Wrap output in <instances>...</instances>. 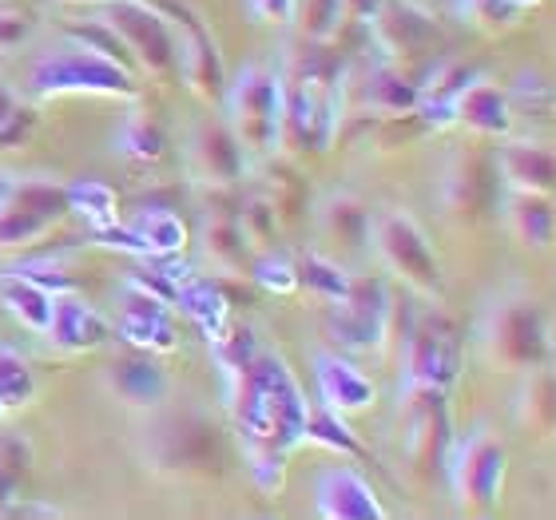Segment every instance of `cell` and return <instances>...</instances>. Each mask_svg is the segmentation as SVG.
Here are the masks:
<instances>
[{"label": "cell", "instance_id": "6da1fadb", "mask_svg": "<svg viewBox=\"0 0 556 520\" xmlns=\"http://www.w3.org/2000/svg\"><path fill=\"white\" fill-rule=\"evenodd\" d=\"M223 385H227V405L239 421L243 449L247 445H263V449L294 453L299 445H306L302 429H306L311 402H306V393H302L287 358L258 350L255 362Z\"/></svg>", "mask_w": 556, "mask_h": 520}, {"label": "cell", "instance_id": "7a4b0ae2", "mask_svg": "<svg viewBox=\"0 0 556 520\" xmlns=\"http://www.w3.org/2000/svg\"><path fill=\"white\" fill-rule=\"evenodd\" d=\"M28 96L48 104L60 96H104V100H136L139 76L108 56H96L84 45L64 40L28 64Z\"/></svg>", "mask_w": 556, "mask_h": 520}, {"label": "cell", "instance_id": "3957f363", "mask_svg": "<svg viewBox=\"0 0 556 520\" xmlns=\"http://www.w3.org/2000/svg\"><path fill=\"white\" fill-rule=\"evenodd\" d=\"M227 128L243 143L251 160H270L278 151V131H282V72L267 64H247L231 84H227Z\"/></svg>", "mask_w": 556, "mask_h": 520}, {"label": "cell", "instance_id": "277c9868", "mask_svg": "<svg viewBox=\"0 0 556 520\" xmlns=\"http://www.w3.org/2000/svg\"><path fill=\"white\" fill-rule=\"evenodd\" d=\"M100 16L128 45L136 72L160 84L179 80V36H175V24L167 21V12L160 4H151V0H104Z\"/></svg>", "mask_w": 556, "mask_h": 520}, {"label": "cell", "instance_id": "5b68a950", "mask_svg": "<svg viewBox=\"0 0 556 520\" xmlns=\"http://www.w3.org/2000/svg\"><path fill=\"white\" fill-rule=\"evenodd\" d=\"M453 497L469 512H493L505 497V477H509V449L493 433H473L457 441L445 461Z\"/></svg>", "mask_w": 556, "mask_h": 520}, {"label": "cell", "instance_id": "8992f818", "mask_svg": "<svg viewBox=\"0 0 556 520\" xmlns=\"http://www.w3.org/2000/svg\"><path fill=\"white\" fill-rule=\"evenodd\" d=\"M402 366H406L402 393H450L453 382H457V373H462V338H457V326L445 314H426L409 330L406 350H402Z\"/></svg>", "mask_w": 556, "mask_h": 520}, {"label": "cell", "instance_id": "52a82bcc", "mask_svg": "<svg viewBox=\"0 0 556 520\" xmlns=\"http://www.w3.org/2000/svg\"><path fill=\"white\" fill-rule=\"evenodd\" d=\"M326 334L346 350H378L394 334V294L386 278H354L346 299L330 302Z\"/></svg>", "mask_w": 556, "mask_h": 520}, {"label": "cell", "instance_id": "ba28073f", "mask_svg": "<svg viewBox=\"0 0 556 520\" xmlns=\"http://www.w3.org/2000/svg\"><path fill=\"white\" fill-rule=\"evenodd\" d=\"M370 239H374V246H378L382 263L390 266L397 278H406L417 294L438 299L441 258H438V251H433V243L426 239V231L417 227L414 215H406V211H382V215L374 219Z\"/></svg>", "mask_w": 556, "mask_h": 520}, {"label": "cell", "instance_id": "9c48e42d", "mask_svg": "<svg viewBox=\"0 0 556 520\" xmlns=\"http://www.w3.org/2000/svg\"><path fill=\"white\" fill-rule=\"evenodd\" d=\"M64 219H68L64 187L48 179H21L0 199V251L45 243Z\"/></svg>", "mask_w": 556, "mask_h": 520}, {"label": "cell", "instance_id": "30bf717a", "mask_svg": "<svg viewBox=\"0 0 556 520\" xmlns=\"http://www.w3.org/2000/svg\"><path fill=\"white\" fill-rule=\"evenodd\" d=\"M489 354L501 370L533 373L548 362V318L536 302H505L489 322Z\"/></svg>", "mask_w": 556, "mask_h": 520}, {"label": "cell", "instance_id": "8fae6325", "mask_svg": "<svg viewBox=\"0 0 556 520\" xmlns=\"http://www.w3.org/2000/svg\"><path fill=\"white\" fill-rule=\"evenodd\" d=\"M163 12L175 16L172 24L175 36H179V80L203 104H219L227 96V68H223V52L215 45V36H211V28L184 4H167Z\"/></svg>", "mask_w": 556, "mask_h": 520}, {"label": "cell", "instance_id": "7c38bea8", "mask_svg": "<svg viewBox=\"0 0 556 520\" xmlns=\"http://www.w3.org/2000/svg\"><path fill=\"white\" fill-rule=\"evenodd\" d=\"M406 457L417 477H438L453 449V417L445 393H406Z\"/></svg>", "mask_w": 556, "mask_h": 520}, {"label": "cell", "instance_id": "4fadbf2b", "mask_svg": "<svg viewBox=\"0 0 556 520\" xmlns=\"http://www.w3.org/2000/svg\"><path fill=\"white\" fill-rule=\"evenodd\" d=\"M370 36L378 52H382V64L429 56L433 45L441 40L438 21L414 0H382L378 16L370 21Z\"/></svg>", "mask_w": 556, "mask_h": 520}, {"label": "cell", "instance_id": "5bb4252c", "mask_svg": "<svg viewBox=\"0 0 556 520\" xmlns=\"http://www.w3.org/2000/svg\"><path fill=\"white\" fill-rule=\"evenodd\" d=\"M247 172H251V155L235 139V131L219 119H203L191 136V175H195V183L227 191V187L243 183Z\"/></svg>", "mask_w": 556, "mask_h": 520}, {"label": "cell", "instance_id": "9a60e30c", "mask_svg": "<svg viewBox=\"0 0 556 520\" xmlns=\"http://www.w3.org/2000/svg\"><path fill=\"white\" fill-rule=\"evenodd\" d=\"M116 330L131 350H143V354H155V358L179 350V326H175L172 306L143 294V290L128 287L124 306H119Z\"/></svg>", "mask_w": 556, "mask_h": 520}, {"label": "cell", "instance_id": "2e32d148", "mask_svg": "<svg viewBox=\"0 0 556 520\" xmlns=\"http://www.w3.org/2000/svg\"><path fill=\"white\" fill-rule=\"evenodd\" d=\"M45 338L60 354L68 358H80V354H92L108 342V322L100 318L92 302L80 299V290H68V294H56L52 299V322H48Z\"/></svg>", "mask_w": 556, "mask_h": 520}, {"label": "cell", "instance_id": "e0dca14e", "mask_svg": "<svg viewBox=\"0 0 556 520\" xmlns=\"http://www.w3.org/2000/svg\"><path fill=\"white\" fill-rule=\"evenodd\" d=\"M314 509L326 520H382L386 509L374 485L362 473L338 465V469H326L318 477V489H314Z\"/></svg>", "mask_w": 556, "mask_h": 520}, {"label": "cell", "instance_id": "ac0fdd59", "mask_svg": "<svg viewBox=\"0 0 556 520\" xmlns=\"http://www.w3.org/2000/svg\"><path fill=\"white\" fill-rule=\"evenodd\" d=\"M497 183L505 191H529V195H553L556 155L541 139H505L497 151Z\"/></svg>", "mask_w": 556, "mask_h": 520}, {"label": "cell", "instance_id": "d6986e66", "mask_svg": "<svg viewBox=\"0 0 556 520\" xmlns=\"http://www.w3.org/2000/svg\"><path fill=\"white\" fill-rule=\"evenodd\" d=\"M314 382H318V402L338 409V414H366L378 402V385L342 354L323 350L314 358Z\"/></svg>", "mask_w": 556, "mask_h": 520}, {"label": "cell", "instance_id": "ffe728a7", "mask_svg": "<svg viewBox=\"0 0 556 520\" xmlns=\"http://www.w3.org/2000/svg\"><path fill=\"white\" fill-rule=\"evenodd\" d=\"M457 124L477 136L489 139H509L517 128V116H513L509 92H501L497 84H489L477 76L462 96H457Z\"/></svg>", "mask_w": 556, "mask_h": 520}, {"label": "cell", "instance_id": "44dd1931", "mask_svg": "<svg viewBox=\"0 0 556 520\" xmlns=\"http://www.w3.org/2000/svg\"><path fill=\"white\" fill-rule=\"evenodd\" d=\"M421 104V84L397 68V64H378L362 80V112L366 116H406Z\"/></svg>", "mask_w": 556, "mask_h": 520}, {"label": "cell", "instance_id": "7402d4cb", "mask_svg": "<svg viewBox=\"0 0 556 520\" xmlns=\"http://www.w3.org/2000/svg\"><path fill=\"white\" fill-rule=\"evenodd\" d=\"M172 310H179L187 322L195 326L199 334L207 338H219L223 326L231 322V299H227V290L215 282V278H199L191 275L184 287L175 290V302Z\"/></svg>", "mask_w": 556, "mask_h": 520}, {"label": "cell", "instance_id": "603a6c76", "mask_svg": "<svg viewBox=\"0 0 556 520\" xmlns=\"http://www.w3.org/2000/svg\"><path fill=\"white\" fill-rule=\"evenodd\" d=\"M160 465L167 469H191V465H215L219 461V445H215V429L195 421V417H175L172 426L160 429Z\"/></svg>", "mask_w": 556, "mask_h": 520}, {"label": "cell", "instance_id": "cb8c5ba5", "mask_svg": "<svg viewBox=\"0 0 556 520\" xmlns=\"http://www.w3.org/2000/svg\"><path fill=\"white\" fill-rule=\"evenodd\" d=\"M112 385H116V393L124 402L139 405V409H151V405H160L163 397H167L172 378H167V370L155 362V354L136 350L131 358L112 366Z\"/></svg>", "mask_w": 556, "mask_h": 520}, {"label": "cell", "instance_id": "d4e9b609", "mask_svg": "<svg viewBox=\"0 0 556 520\" xmlns=\"http://www.w3.org/2000/svg\"><path fill=\"white\" fill-rule=\"evenodd\" d=\"M203 251H207L211 266L219 275H231V278L247 275L251 243H247L239 215H215V219H207V227H203Z\"/></svg>", "mask_w": 556, "mask_h": 520}, {"label": "cell", "instance_id": "484cf974", "mask_svg": "<svg viewBox=\"0 0 556 520\" xmlns=\"http://www.w3.org/2000/svg\"><path fill=\"white\" fill-rule=\"evenodd\" d=\"M505 219L517 243L545 251L553 243V203L548 195H529V191H505Z\"/></svg>", "mask_w": 556, "mask_h": 520}, {"label": "cell", "instance_id": "4316f807", "mask_svg": "<svg viewBox=\"0 0 556 520\" xmlns=\"http://www.w3.org/2000/svg\"><path fill=\"white\" fill-rule=\"evenodd\" d=\"M131 231L139 234V243L148 251V258H167V255H184L187 243H191V231H187L184 215H175L172 207H148L139 211Z\"/></svg>", "mask_w": 556, "mask_h": 520}, {"label": "cell", "instance_id": "83f0119b", "mask_svg": "<svg viewBox=\"0 0 556 520\" xmlns=\"http://www.w3.org/2000/svg\"><path fill=\"white\" fill-rule=\"evenodd\" d=\"M302 437L311 441V445H323V449L338 453V457H350V461H362V457H366V445H362V437L346 421V414H338V409H330V405H323V402L311 405Z\"/></svg>", "mask_w": 556, "mask_h": 520}, {"label": "cell", "instance_id": "f1b7e54d", "mask_svg": "<svg viewBox=\"0 0 556 520\" xmlns=\"http://www.w3.org/2000/svg\"><path fill=\"white\" fill-rule=\"evenodd\" d=\"M52 299H56V294L40 290L36 282H28V278L0 275V306H9L12 318H16L24 330H33V334H45L48 322H52Z\"/></svg>", "mask_w": 556, "mask_h": 520}, {"label": "cell", "instance_id": "f546056e", "mask_svg": "<svg viewBox=\"0 0 556 520\" xmlns=\"http://www.w3.org/2000/svg\"><path fill=\"white\" fill-rule=\"evenodd\" d=\"M489 199H493V175L485 172V163L469 160V155L453 163L450 179H445V203L462 215H473V211L485 207Z\"/></svg>", "mask_w": 556, "mask_h": 520}, {"label": "cell", "instance_id": "4dcf8cb0", "mask_svg": "<svg viewBox=\"0 0 556 520\" xmlns=\"http://www.w3.org/2000/svg\"><path fill=\"white\" fill-rule=\"evenodd\" d=\"M64 199H68V215H80L88 227H108V223H119V195L116 187L104 183V179H76V183L64 187Z\"/></svg>", "mask_w": 556, "mask_h": 520}, {"label": "cell", "instance_id": "1f68e13d", "mask_svg": "<svg viewBox=\"0 0 556 520\" xmlns=\"http://www.w3.org/2000/svg\"><path fill=\"white\" fill-rule=\"evenodd\" d=\"M116 151L131 163H160L163 151H167V139H163V128L148 112L131 107L116 131Z\"/></svg>", "mask_w": 556, "mask_h": 520}, {"label": "cell", "instance_id": "d6a6232c", "mask_svg": "<svg viewBox=\"0 0 556 520\" xmlns=\"http://www.w3.org/2000/svg\"><path fill=\"white\" fill-rule=\"evenodd\" d=\"M323 227L330 239H342L346 246H366L374 231V215L354 195H334L323 203Z\"/></svg>", "mask_w": 556, "mask_h": 520}, {"label": "cell", "instance_id": "836d02e7", "mask_svg": "<svg viewBox=\"0 0 556 520\" xmlns=\"http://www.w3.org/2000/svg\"><path fill=\"white\" fill-rule=\"evenodd\" d=\"M211 354H215V366H219L223 382H231L235 373H243L258 354V334L255 326L247 322H227L219 338H211Z\"/></svg>", "mask_w": 556, "mask_h": 520}, {"label": "cell", "instance_id": "e575fe53", "mask_svg": "<svg viewBox=\"0 0 556 520\" xmlns=\"http://www.w3.org/2000/svg\"><path fill=\"white\" fill-rule=\"evenodd\" d=\"M536 4H541V0H457V9H462L465 21L489 36L517 28L529 12H536Z\"/></svg>", "mask_w": 556, "mask_h": 520}, {"label": "cell", "instance_id": "d590c367", "mask_svg": "<svg viewBox=\"0 0 556 520\" xmlns=\"http://www.w3.org/2000/svg\"><path fill=\"white\" fill-rule=\"evenodd\" d=\"M64 36H68L72 45H84L88 52H96V56L116 60V64H124V68L136 72V60H131L128 45L119 40V33L104 21V16H100V12H96V16H84V21H72L68 28H64Z\"/></svg>", "mask_w": 556, "mask_h": 520}, {"label": "cell", "instance_id": "8d00e7d4", "mask_svg": "<svg viewBox=\"0 0 556 520\" xmlns=\"http://www.w3.org/2000/svg\"><path fill=\"white\" fill-rule=\"evenodd\" d=\"M294 266H299V287H306L323 302H338V299H346L350 294L354 275H350L346 266H338L334 258L311 251V255H302V263H294Z\"/></svg>", "mask_w": 556, "mask_h": 520}, {"label": "cell", "instance_id": "74e56055", "mask_svg": "<svg viewBox=\"0 0 556 520\" xmlns=\"http://www.w3.org/2000/svg\"><path fill=\"white\" fill-rule=\"evenodd\" d=\"M40 385H36V373L28 366L24 354H16L12 346H0V402L4 409H21V405H33Z\"/></svg>", "mask_w": 556, "mask_h": 520}, {"label": "cell", "instance_id": "f35d334b", "mask_svg": "<svg viewBox=\"0 0 556 520\" xmlns=\"http://www.w3.org/2000/svg\"><path fill=\"white\" fill-rule=\"evenodd\" d=\"M294 21L302 24L306 45L326 48L338 33H342L346 9H342V0H299V16H294Z\"/></svg>", "mask_w": 556, "mask_h": 520}, {"label": "cell", "instance_id": "ab89813d", "mask_svg": "<svg viewBox=\"0 0 556 520\" xmlns=\"http://www.w3.org/2000/svg\"><path fill=\"white\" fill-rule=\"evenodd\" d=\"M258 195L275 207V215H278L282 227H294V223L302 219V211H306V183H302L294 172H282V167H278L267 183H263Z\"/></svg>", "mask_w": 556, "mask_h": 520}, {"label": "cell", "instance_id": "60d3db41", "mask_svg": "<svg viewBox=\"0 0 556 520\" xmlns=\"http://www.w3.org/2000/svg\"><path fill=\"white\" fill-rule=\"evenodd\" d=\"M517 414H521V426L533 429L545 437L548 429H553V373L541 366L533 370L529 385L521 390V405H517Z\"/></svg>", "mask_w": 556, "mask_h": 520}, {"label": "cell", "instance_id": "b9f144b4", "mask_svg": "<svg viewBox=\"0 0 556 520\" xmlns=\"http://www.w3.org/2000/svg\"><path fill=\"white\" fill-rule=\"evenodd\" d=\"M33 131H36V112L24 104L12 88H4V84H0V151L21 148Z\"/></svg>", "mask_w": 556, "mask_h": 520}, {"label": "cell", "instance_id": "7bdbcfd3", "mask_svg": "<svg viewBox=\"0 0 556 520\" xmlns=\"http://www.w3.org/2000/svg\"><path fill=\"white\" fill-rule=\"evenodd\" d=\"M0 275H16V278H28V282H36L40 290H48V294H68V290H76V282H72L68 266H64V258H21V263H9Z\"/></svg>", "mask_w": 556, "mask_h": 520}, {"label": "cell", "instance_id": "ee69618b", "mask_svg": "<svg viewBox=\"0 0 556 520\" xmlns=\"http://www.w3.org/2000/svg\"><path fill=\"white\" fill-rule=\"evenodd\" d=\"M251 282L267 294H294L299 290V266H294V258L278 255V251H263L251 263Z\"/></svg>", "mask_w": 556, "mask_h": 520}, {"label": "cell", "instance_id": "f6af8a7d", "mask_svg": "<svg viewBox=\"0 0 556 520\" xmlns=\"http://www.w3.org/2000/svg\"><path fill=\"white\" fill-rule=\"evenodd\" d=\"M509 104H513V116L548 119V112H553V84L541 72H521L517 84H513Z\"/></svg>", "mask_w": 556, "mask_h": 520}, {"label": "cell", "instance_id": "bcb514c9", "mask_svg": "<svg viewBox=\"0 0 556 520\" xmlns=\"http://www.w3.org/2000/svg\"><path fill=\"white\" fill-rule=\"evenodd\" d=\"M247 469H251V481H255L258 493H282L287 489V457L282 449H263V445H247Z\"/></svg>", "mask_w": 556, "mask_h": 520}, {"label": "cell", "instance_id": "7dc6e473", "mask_svg": "<svg viewBox=\"0 0 556 520\" xmlns=\"http://www.w3.org/2000/svg\"><path fill=\"white\" fill-rule=\"evenodd\" d=\"M239 223H243V234H247V243H251V251H267V246L278 239V231H282V223H278L275 207H270L258 191L243 203V211H239Z\"/></svg>", "mask_w": 556, "mask_h": 520}, {"label": "cell", "instance_id": "c3c4849f", "mask_svg": "<svg viewBox=\"0 0 556 520\" xmlns=\"http://www.w3.org/2000/svg\"><path fill=\"white\" fill-rule=\"evenodd\" d=\"M33 28H36L33 12L0 9V52H16V48L33 36Z\"/></svg>", "mask_w": 556, "mask_h": 520}, {"label": "cell", "instance_id": "681fc988", "mask_svg": "<svg viewBox=\"0 0 556 520\" xmlns=\"http://www.w3.org/2000/svg\"><path fill=\"white\" fill-rule=\"evenodd\" d=\"M247 9L258 24H270V28H290L294 16H299V0H247Z\"/></svg>", "mask_w": 556, "mask_h": 520}, {"label": "cell", "instance_id": "f907efd6", "mask_svg": "<svg viewBox=\"0 0 556 520\" xmlns=\"http://www.w3.org/2000/svg\"><path fill=\"white\" fill-rule=\"evenodd\" d=\"M96 243L108 246V251H124V255L131 258H148V251H143V243H139V234L128 227H119V223H108V227H96Z\"/></svg>", "mask_w": 556, "mask_h": 520}, {"label": "cell", "instance_id": "816d5d0a", "mask_svg": "<svg viewBox=\"0 0 556 520\" xmlns=\"http://www.w3.org/2000/svg\"><path fill=\"white\" fill-rule=\"evenodd\" d=\"M0 465H4L16 481H21V477H28L33 449H28V441H24L21 433H0Z\"/></svg>", "mask_w": 556, "mask_h": 520}, {"label": "cell", "instance_id": "f5cc1de1", "mask_svg": "<svg viewBox=\"0 0 556 520\" xmlns=\"http://www.w3.org/2000/svg\"><path fill=\"white\" fill-rule=\"evenodd\" d=\"M342 9H346V24L370 28V21L378 16V9H382V0H342Z\"/></svg>", "mask_w": 556, "mask_h": 520}, {"label": "cell", "instance_id": "db71d44e", "mask_svg": "<svg viewBox=\"0 0 556 520\" xmlns=\"http://www.w3.org/2000/svg\"><path fill=\"white\" fill-rule=\"evenodd\" d=\"M21 505V481L0 465V512H16Z\"/></svg>", "mask_w": 556, "mask_h": 520}, {"label": "cell", "instance_id": "11a10c76", "mask_svg": "<svg viewBox=\"0 0 556 520\" xmlns=\"http://www.w3.org/2000/svg\"><path fill=\"white\" fill-rule=\"evenodd\" d=\"M12 183H16V179H12V175L4 172V167H0V199L9 195V191H12Z\"/></svg>", "mask_w": 556, "mask_h": 520}, {"label": "cell", "instance_id": "9f6ffc18", "mask_svg": "<svg viewBox=\"0 0 556 520\" xmlns=\"http://www.w3.org/2000/svg\"><path fill=\"white\" fill-rule=\"evenodd\" d=\"M68 4H104V0H68Z\"/></svg>", "mask_w": 556, "mask_h": 520}, {"label": "cell", "instance_id": "6f0895ef", "mask_svg": "<svg viewBox=\"0 0 556 520\" xmlns=\"http://www.w3.org/2000/svg\"><path fill=\"white\" fill-rule=\"evenodd\" d=\"M4 414H9V409H4V402H0V421H4Z\"/></svg>", "mask_w": 556, "mask_h": 520}]
</instances>
